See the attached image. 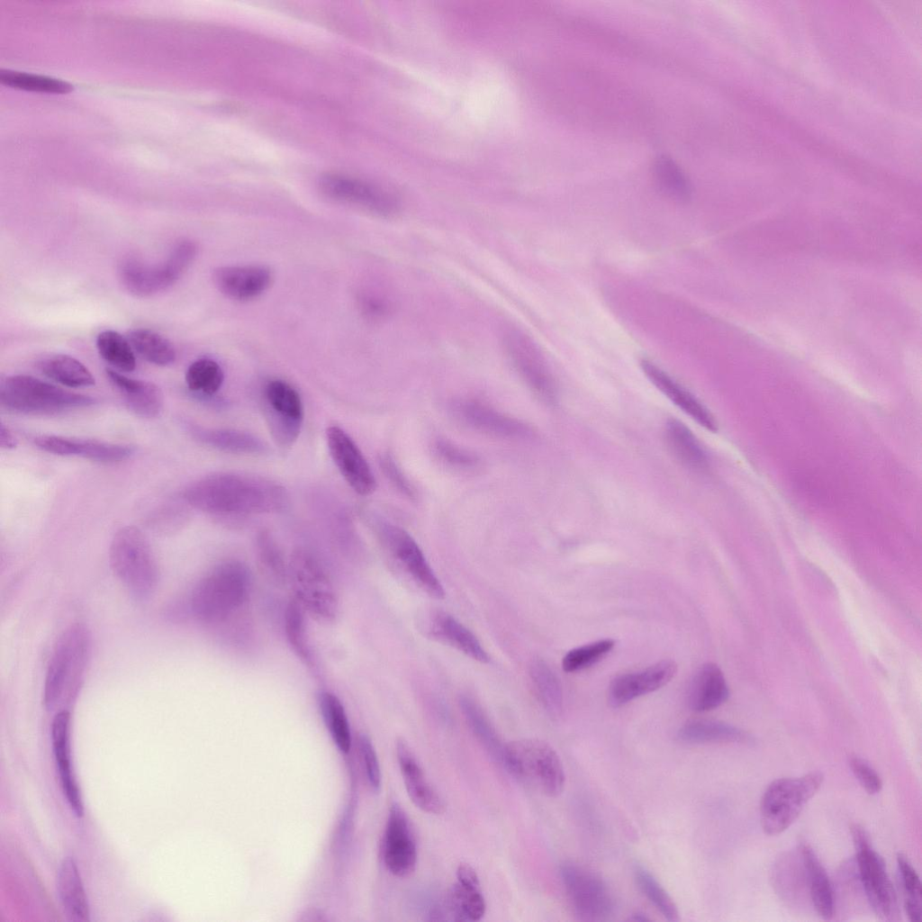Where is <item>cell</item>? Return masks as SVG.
<instances>
[{"mask_svg": "<svg viewBox=\"0 0 922 922\" xmlns=\"http://www.w3.org/2000/svg\"><path fill=\"white\" fill-rule=\"evenodd\" d=\"M183 498L197 510L221 516L276 512L288 502L285 489L276 483L235 473L200 478L184 490Z\"/></svg>", "mask_w": 922, "mask_h": 922, "instance_id": "cell-1", "label": "cell"}, {"mask_svg": "<svg viewBox=\"0 0 922 922\" xmlns=\"http://www.w3.org/2000/svg\"><path fill=\"white\" fill-rule=\"evenodd\" d=\"M250 584V574L244 564L223 562L195 586L191 599L192 611L202 622H221L243 606Z\"/></svg>", "mask_w": 922, "mask_h": 922, "instance_id": "cell-2", "label": "cell"}, {"mask_svg": "<svg viewBox=\"0 0 922 922\" xmlns=\"http://www.w3.org/2000/svg\"><path fill=\"white\" fill-rule=\"evenodd\" d=\"M502 761L517 779L534 791L551 798L562 793L564 765L548 743L537 738L510 742L503 747Z\"/></svg>", "mask_w": 922, "mask_h": 922, "instance_id": "cell-3", "label": "cell"}, {"mask_svg": "<svg viewBox=\"0 0 922 922\" xmlns=\"http://www.w3.org/2000/svg\"><path fill=\"white\" fill-rule=\"evenodd\" d=\"M90 647L87 629L79 624L67 628L57 641L46 674L43 702L55 709L77 694Z\"/></svg>", "mask_w": 922, "mask_h": 922, "instance_id": "cell-4", "label": "cell"}, {"mask_svg": "<svg viewBox=\"0 0 922 922\" xmlns=\"http://www.w3.org/2000/svg\"><path fill=\"white\" fill-rule=\"evenodd\" d=\"M109 560L113 573L136 599L150 597L158 571L149 543L140 529L126 526L114 534Z\"/></svg>", "mask_w": 922, "mask_h": 922, "instance_id": "cell-5", "label": "cell"}, {"mask_svg": "<svg viewBox=\"0 0 922 922\" xmlns=\"http://www.w3.org/2000/svg\"><path fill=\"white\" fill-rule=\"evenodd\" d=\"M0 402L3 407L16 412L51 415L91 406L96 400L32 375H14L2 381Z\"/></svg>", "mask_w": 922, "mask_h": 922, "instance_id": "cell-6", "label": "cell"}, {"mask_svg": "<svg viewBox=\"0 0 922 922\" xmlns=\"http://www.w3.org/2000/svg\"><path fill=\"white\" fill-rule=\"evenodd\" d=\"M198 248L191 240H181L171 249L167 258L158 264L148 263L136 257L122 259L118 275L123 287L131 294L148 297L172 286L190 267Z\"/></svg>", "mask_w": 922, "mask_h": 922, "instance_id": "cell-7", "label": "cell"}, {"mask_svg": "<svg viewBox=\"0 0 922 922\" xmlns=\"http://www.w3.org/2000/svg\"><path fill=\"white\" fill-rule=\"evenodd\" d=\"M824 780L820 772L796 778H780L765 789L760 802L763 830L769 836L785 831L799 817L804 806L819 790Z\"/></svg>", "mask_w": 922, "mask_h": 922, "instance_id": "cell-8", "label": "cell"}, {"mask_svg": "<svg viewBox=\"0 0 922 922\" xmlns=\"http://www.w3.org/2000/svg\"><path fill=\"white\" fill-rule=\"evenodd\" d=\"M287 583L294 600L321 621H332L338 615L339 601L334 586L324 568L309 552L294 551L287 563Z\"/></svg>", "mask_w": 922, "mask_h": 922, "instance_id": "cell-9", "label": "cell"}, {"mask_svg": "<svg viewBox=\"0 0 922 922\" xmlns=\"http://www.w3.org/2000/svg\"><path fill=\"white\" fill-rule=\"evenodd\" d=\"M560 875L579 920L601 922L610 919L615 910V899L599 874L579 863L565 862L560 867Z\"/></svg>", "mask_w": 922, "mask_h": 922, "instance_id": "cell-10", "label": "cell"}, {"mask_svg": "<svg viewBox=\"0 0 922 922\" xmlns=\"http://www.w3.org/2000/svg\"><path fill=\"white\" fill-rule=\"evenodd\" d=\"M851 834L860 880L871 908L882 920H897V896L882 858L871 845L863 827L854 824L851 827Z\"/></svg>", "mask_w": 922, "mask_h": 922, "instance_id": "cell-11", "label": "cell"}, {"mask_svg": "<svg viewBox=\"0 0 922 922\" xmlns=\"http://www.w3.org/2000/svg\"><path fill=\"white\" fill-rule=\"evenodd\" d=\"M373 525L385 551L411 581L430 597L443 599V586L412 537L400 527L383 520H373Z\"/></svg>", "mask_w": 922, "mask_h": 922, "instance_id": "cell-12", "label": "cell"}, {"mask_svg": "<svg viewBox=\"0 0 922 922\" xmlns=\"http://www.w3.org/2000/svg\"><path fill=\"white\" fill-rule=\"evenodd\" d=\"M264 402L275 439L282 446L292 445L303 420V405L298 392L283 380H271L265 386Z\"/></svg>", "mask_w": 922, "mask_h": 922, "instance_id": "cell-13", "label": "cell"}, {"mask_svg": "<svg viewBox=\"0 0 922 922\" xmlns=\"http://www.w3.org/2000/svg\"><path fill=\"white\" fill-rule=\"evenodd\" d=\"M456 879L443 903L429 910L431 920H443L445 915L456 921H476L484 917L486 905L475 870L461 863L456 869Z\"/></svg>", "mask_w": 922, "mask_h": 922, "instance_id": "cell-14", "label": "cell"}, {"mask_svg": "<svg viewBox=\"0 0 922 922\" xmlns=\"http://www.w3.org/2000/svg\"><path fill=\"white\" fill-rule=\"evenodd\" d=\"M321 193L329 199L354 205L371 212L389 215L398 203L388 192L369 183L341 175H326L320 180Z\"/></svg>", "mask_w": 922, "mask_h": 922, "instance_id": "cell-15", "label": "cell"}, {"mask_svg": "<svg viewBox=\"0 0 922 922\" xmlns=\"http://www.w3.org/2000/svg\"><path fill=\"white\" fill-rule=\"evenodd\" d=\"M506 352L528 385L541 398L552 400L555 385L547 366L532 340L522 331L509 328L503 334Z\"/></svg>", "mask_w": 922, "mask_h": 922, "instance_id": "cell-16", "label": "cell"}, {"mask_svg": "<svg viewBox=\"0 0 922 922\" xmlns=\"http://www.w3.org/2000/svg\"><path fill=\"white\" fill-rule=\"evenodd\" d=\"M417 845L410 819L397 802L389 810L384 840V862L397 877L412 873L417 864Z\"/></svg>", "mask_w": 922, "mask_h": 922, "instance_id": "cell-17", "label": "cell"}, {"mask_svg": "<svg viewBox=\"0 0 922 922\" xmlns=\"http://www.w3.org/2000/svg\"><path fill=\"white\" fill-rule=\"evenodd\" d=\"M326 438L330 456L348 484L360 495H369L376 483L362 452L352 438L338 426L329 427Z\"/></svg>", "mask_w": 922, "mask_h": 922, "instance_id": "cell-18", "label": "cell"}, {"mask_svg": "<svg viewBox=\"0 0 922 922\" xmlns=\"http://www.w3.org/2000/svg\"><path fill=\"white\" fill-rule=\"evenodd\" d=\"M677 664L663 660L647 668L614 678L608 691V701L613 708L621 707L637 697L660 689L676 674Z\"/></svg>", "mask_w": 922, "mask_h": 922, "instance_id": "cell-19", "label": "cell"}, {"mask_svg": "<svg viewBox=\"0 0 922 922\" xmlns=\"http://www.w3.org/2000/svg\"><path fill=\"white\" fill-rule=\"evenodd\" d=\"M34 443L39 448L51 454L77 456L99 462L122 461L134 452L132 447L125 445L56 435L37 436Z\"/></svg>", "mask_w": 922, "mask_h": 922, "instance_id": "cell-20", "label": "cell"}, {"mask_svg": "<svg viewBox=\"0 0 922 922\" xmlns=\"http://www.w3.org/2000/svg\"><path fill=\"white\" fill-rule=\"evenodd\" d=\"M212 279L218 290L227 297L247 301L270 287L273 273L263 265L224 266L213 271Z\"/></svg>", "mask_w": 922, "mask_h": 922, "instance_id": "cell-21", "label": "cell"}, {"mask_svg": "<svg viewBox=\"0 0 922 922\" xmlns=\"http://www.w3.org/2000/svg\"><path fill=\"white\" fill-rule=\"evenodd\" d=\"M422 625L428 637L447 645L475 661L489 662V656L476 637L448 612L442 610L429 611Z\"/></svg>", "mask_w": 922, "mask_h": 922, "instance_id": "cell-22", "label": "cell"}, {"mask_svg": "<svg viewBox=\"0 0 922 922\" xmlns=\"http://www.w3.org/2000/svg\"><path fill=\"white\" fill-rule=\"evenodd\" d=\"M396 754L404 786L412 803L429 814L444 813V800L429 782L410 746L402 738L396 742Z\"/></svg>", "mask_w": 922, "mask_h": 922, "instance_id": "cell-23", "label": "cell"}, {"mask_svg": "<svg viewBox=\"0 0 922 922\" xmlns=\"http://www.w3.org/2000/svg\"><path fill=\"white\" fill-rule=\"evenodd\" d=\"M69 733L70 714L62 710L55 715L51 724L53 753L67 800L75 815L81 818L84 815V804L71 766Z\"/></svg>", "mask_w": 922, "mask_h": 922, "instance_id": "cell-24", "label": "cell"}, {"mask_svg": "<svg viewBox=\"0 0 922 922\" xmlns=\"http://www.w3.org/2000/svg\"><path fill=\"white\" fill-rule=\"evenodd\" d=\"M454 412L467 426L489 435L513 438L527 433V428L519 420L475 400L456 402Z\"/></svg>", "mask_w": 922, "mask_h": 922, "instance_id": "cell-25", "label": "cell"}, {"mask_svg": "<svg viewBox=\"0 0 922 922\" xmlns=\"http://www.w3.org/2000/svg\"><path fill=\"white\" fill-rule=\"evenodd\" d=\"M640 365L651 383L679 409L708 430L714 432L718 429L709 410L686 388L655 363L643 359Z\"/></svg>", "mask_w": 922, "mask_h": 922, "instance_id": "cell-26", "label": "cell"}, {"mask_svg": "<svg viewBox=\"0 0 922 922\" xmlns=\"http://www.w3.org/2000/svg\"><path fill=\"white\" fill-rule=\"evenodd\" d=\"M105 373L131 411L147 419L159 416L163 410L164 397L157 384L128 377L111 368H107Z\"/></svg>", "mask_w": 922, "mask_h": 922, "instance_id": "cell-27", "label": "cell"}, {"mask_svg": "<svg viewBox=\"0 0 922 922\" xmlns=\"http://www.w3.org/2000/svg\"><path fill=\"white\" fill-rule=\"evenodd\" d=\"M729 691L721 669L713 663L701 665L695 672L688 691L690 708L697 712L714 710L728 698Z\"/></svg>", "mask_w": 922, "mask_h": 922, "instance_id": "cell-28", "label": "cell"}, {"mask_svg": "<svg viewBox=\"0 0 922 922\" xmlns=\"http://www.w3.org/2000/svg\"><path fill=\"white\" fill-rule=\"evenodd\" d=\"M58 894L67 917L75 922L89 920V906L75 860L67 856L57 878Z\"/></svg>", "mask_w": 922, "mask_h": 922, "instance_id": "cell-29", "label": "cell"}, {"mask_svg": "<svg viewBox=\"0 0 922 922\" xmlns=\"http://www.w3.org/2000/svg\"><path fill=\"white\" fill-rule=\"evenodd\" d=\"M190 431L203 444L226 453L261 455L268 450L263 440L241 430L193 426Z\"/></svg>", "mask_w": 922, "mask_h": 922, "instance_id": "cell-30", "label": "cell"}, {"mask_svg": "<svg viewBox=\"0 0 922 922\" xmlns=\"http://www.w3.org/2000/svg\"><path fill=\"white\" fill-rule=\"evenodd\" d=\"M802 863L809 883L810 897L818 915L823 919H831L834 915V894L829 877L816 855L807 844L800 847Z\"/></svg>", "mask_w": 922, "mask_h": 922, "instance_id": "cell-31", "label": "cell"}, {"mask_svg": "<svg viewBox=\"0 0 922 922\" xmlns=\"http://www.w3.org/2000/svg\"><path fill=\"white\" fill-rule=\"evenodd\" d=\"M677 738L687 744L748 743L751 737L744 730L726 722L693 719L684 723Z\"/></svg>", "mask_w": 922, "mask_h": 922, "instance_id": "cell-32", "label": "cell"}, {"mask_svg": "<svg viewBox=\"0 0 922 922\" xmlns=\"http://www.w3.org/2000/svg\"><path fill=\"white\" fill-rule=\"evenodd\" d=\"M664 435L670 451L683 466L694 471H701L707 466V456L702 447L682 422L675 419L669 420Z\"/></svg>", "mask_w": 922, "mask_h": 922, "instance_id": "cell-33", "label": "cell"}, {"mask_svg": "<svg viewBox=\"0 0 922 922\" xmlns=\"http://www.w3.org/2000/svg\"><path fill=\"white\" fill-rule=\"evenodd\" d=\"M37 367L45 376L68 387H88L95 383L88 368L79 360L68 355L46 356L37 362Z\"/></svg>", "mask_w": 922, "mask_h": 922, "instance_id": "cell-34", "label": "cell"}, {"mask_svg": "<svg viewBox=\"0 0 922 922\" xmlns=\"http://www.w3.org/2000/svg\"><path fill=\"white\" fill-rule=\"evenodd\" d=\"M126 338L133 350L153 365L167 366L176 360V352L171 341L152 330L133 329L128 332Z\"/></svg>", "mask_w": 922, "mask_h": 922, "instance_id": "cell-35", "label": "cell"}, {"mask_svg": "<svg viewBox=\"0 0 922 922\" xmlns=\"http://www.w3.org/2000/svg\"><path fill=\"white\" fill-rule=\"evenodd\" d=\"M529 676L543 707L551 716H559L563 710V691L557 676L539 658L532 660Z\"/></svg>", "mask_w": 922, "mask_h": 922, "instance_id": "cell-36", "label": "cell"}, {"mask_svg": "<svg viewBox=\"0 0 922 922\" xmlns=\"http://www.w3.org/2000/svg\"><path fill=\"white\" fill-rule=\"evenodd\" d=\"M319 705L324 723L339 750L344 754L351 747V734L345 709L339 699L330 692L319 695Z\"/></svg>", "mask_w": 922, "mask_h": 922, "instance_id": "cell-37", "label": "cell"}, {"mask_svg": "<svg viewBox=\"0 0 922 922\" xmlns=\"http://www.w3.org/2000/svg\"><path fill=\"white\" fill-rule=\"evenodd\" d=\"M459 706L470 729L483 746L494 758L502 760L504 746L481 707L466 695L460 696Z\"/></svg>", "mask_w": 922, "mask_h": 922, "instance_id": "cell-38", "label": "cell"}, {"mask_svg": "<svg viewBox=\"0 0 922 922\" xmlns=\"http://www.w3.org/2000/svg\"><path fill=\"white\" fill-rule=\"evenodd\" d=\"M96 348L101 357L121 372H131L136 367L134 350L127 338L119 332L106 330L96 338Z\"/></svg>", "mask_w": 922, "mask_h": 922, "instance_id": "cell-39", "label": "cell"}, {"mask_svg": "<svg viewBox=\"0 0 922 922\" xmlns=\"http://www.w3.org/2000/svg\"><path fill=\"white\" fill-rule=\"evenodd\" d=\"M257 558L261 573L273 584L287 583V564L272 537L262 532L257 538Z\"/></svg>", "mask_w": 922, "mask_h": 922, "instance_id": "cell-40", "label": "cell"}, {"mask_svg": "<svg viewBox=\"0 0 922 922\" xmlns=\"http://www.w3.org/2000/svg\"><path fill=\"white\" fill-rule=\"evenodd\" d=\"M185 383L190 391L212 395L221 387L224 375L220 365L207 357L194 361L185 372Z\"/></svg>", "mask_w": 922, "mask_h": 922, "instance_id": "cell-41", "label": "cell"}, {"mask_svg": "<svg viewBox=\"0 0 922 922\" xmlns=\"http://www.w3.org/2000/svg\"><path fill=\"white\" fill-rule=\"evenodd\" d=\"M636 882L655 908L671 922L679 920V912L674 901L657 879L646 867L637 864L634 868Z\"/></svg>", "mask_w": 922, "mask_h": 922, "instance_id": "cell-42", "label": "cell"}, {"mask_svg": "<svg viewBox=\"0 0 922 922\" xmlns=\"http://www.w3.org/2000/svg\"><path fill=\"white\" fill-rule=\"evenodd\" d=\"M304 610L294 600L289 601L285 613L287 640L297 656L307 665H312V656L305 629Z\"/></svg>", "mask_w": 922, "mask_h": 922, "instance_id": "cell-43", "label": "cell"}, {"mask_svg": "<svg viewBox=\"0 0 922 922\" xmlns=\"http://www.w3.org/2000/svg\"><path fill=\"white\" fill-rule=\"evenodd\" d=\"M0 82L10 87L50 94H67L73 90L68 82L45 76L1 70Z\"/></svg>", "mask_w": 922, "mask_h": 922, "instance_id": "cell-44", "label": "cell"}, {"mask_svg": "<svg viewBox=\"0 0 922 922\" xmlns=\"http://www.w3.org/2000/svg\"><path fill=\"white\" fill-rule=\"evenodd\" d=\"M897 864L904 895L906 914L910 921L919 922L921 920L922 893L919 877L904 854H899L897 855Z\"/></svg>", "mask_w": 922, "mask_h": 922, "instance_id": "cell-45", "label": "cell"}, {"mask_svg": "<svg viewBox=\"0 0 922 922\" xmlns=\"http://www.w3.org/2000/svg\"><path fill=\"white\" fill-rule=\"evenodd\" d=\"M655 176L660 188L670 197L686 201L691 196V186L685 175L671 158L661 157L656 160Z\"/></svg>", "mask_w": 922, "mask_h": 922, "instance_id": "cell-46", "label": "cell"}, {"mask_svg": "<svg viewBox=\"0 0 922 922\" xmlns=\"http://www.w3.org/2000/svg\"><path fill=\"white\" fill-rule=\"evenodd\" d=\"M614 646L613 639L605 638L575 647L563 657L562 667L566 673L585 669L607 655Z\"/></svg>", "mask_w": 922, "mask_h": 922, "instance_id": "cell-47", "label": "cell"}, {"mask_svg": "<svg viewBox=\"0 0 922 922\" xmlns=\"http://www.w3.org/2000/svg\"><path fill=\"white\" fill-rule=\"evenodd\" d=\"M358 741L368 782L375 791H378L381 788L382 776L376 752L372 741L366 734H360Z\"/></svg>", "mask_w": 922, "mask_h": 922, "instance_id": "cell-48", "label": "cell"}, {"mask_svg": "<svg viewBox=\"0 0 922 922\" xmlns=\"http://www.w3.org/2000/svg\"><path fill=\"white\" fill-rule=\"evenodd\" d=\"M849 765L862 787L869 794H876L882 788V781L877 772L863 758L852 756Z\"/></svg>", "mask_w": 922, "mask_h": 922, "instance_id": "cell-49", "label": "cell"}, {"mask_svg": "<svg viewBox=\"0 0 922 922\" xmlns=\"http://www.w3.org/2000/svg\"><path fill=\"white\" fill-rule=\"evenodd\" d=\"M435 451L442 461L452 466L466 468L475 464V458L472 454L444 440L436 443Z\"/></svg>", "mask_w": 922, "mask_h": 922, "instance_id": "cell-50", "label": "cell"}, {"mask_svg": "<svg viewBox=\"0 0 922 922\" xmlns=\"http://www.w3.org/2000/svg\"><path fill=\"white\" fill-rule=\"evenodd\" d=\"M382 464L387 476H389L391 480L395 484H397V486L401 488L402 491L411 494V490H410L407 481L404 479L401 472L398 470V467L395 466L393 460H392L389 456H384L382 459Z\"/></svg>", "mask_w": 922, "mask_h": 922, "instance_id": "cell-51", "label": "cell"}, {"mask_svg": "<svg viewBox=\"0 0 922 922\" xmlns=\"http://www.w3.org/2000/svg\"><path fill=\"white\" fill-rule=\"evenodd\" d=\"M17 440L11 430L3 423L0 426V446L2 448L11 449L15 447Z\"/></svg>", "mask_w": 922, "mask_h": 922, "instance_id": "cell-52", "label": "cell"}, {"mask_svg": "<svg viewBox=\"0 0 922 922\" xmlns=\"http://www.w3.org/2000/svg\"><path fill=\"white\" fill-rule=\"evenodd\" d=\"M630 920H632V921H647V920H650V919H649V917H647V916L645 913L636 912V913L632 914V916L630 917Z\"/></svg>", "mask_w": 922, "mask_h": 922, "instance_id": "cell-53", "label": "cell"}]
</instances>
